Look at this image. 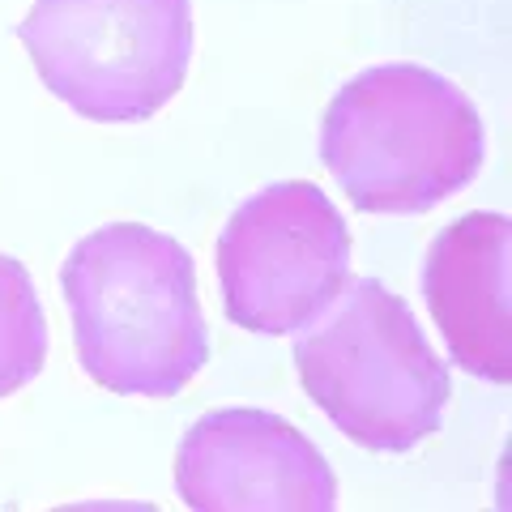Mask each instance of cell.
I'll return each mask as SVG.
<instances>
[{
  "label": "cell",
  "instance_id": "obj_1",
  "mask_svg": "<svg viewBox=\"0 0 512 512\" xmlns=\"http://www.w3.org/2000/svg\"><path fill=\"white\" fill-rule=\"evenodd\" d=\"M82 372L107 393L175 397L210 359L197 265L146 222H111L73 244L60 269Z\"/></svg>",
  "mask_w": 512,
  "mask_h": 512
},
{
  "label": "cell",
  "instance_id": "obj_2",
  "mask_svg": "<svg viewBox=\"0 0 512 512\" xmlns=\"http://www.w3.org/2000/svg\"><path fill=\"white\" fill-rule=\"evenodd\" d=\"M470 94L423 64H376L346 82L320 124V158L363 214H427L483 167Z\"/></svg>",
  "mask_w": 512,
  "mask_h": 512
},
{
  "label": "cell",
  "instance_id": "obj_3",
  "mask_svg": "<svg viewBox=\"0 0 512 512\" xmlns=\"http://www.w3.org/2000/svg\"><path fill=\"white\" fill-rule=\"evenodd\" d=\"M312 320L295 342V367L346 440L372 453H410L440 427L453 380L402 295L376 278H346Z\"/></svg>",
  "mask_w": 512,
  "mask_h": 512
},
{
  "label": "cell",
  "instance_id": "obj_4",
  "mask_svg": "<svg viewBox=\"0 0 512 512\" xmlns=\"http://www.w3.org/2000/svg\"><path fill=\"white\" fill-rule=\"evenodd\" d=\"M43 86L99 124L158 116L192 64L188 0H35L18 26Z\"/></svg>",
  "mask_w": 512,
  "mask_h": 512
},
{
  "label": "cell",
  "instance_id": "obj_5",
  "mask_svg": "<svg viewBox=\"0 0 512 512\" xmlns=\"http://www.w3.org/2000/svg\"><path fill=\"white\" fill-rule=\"evenodd\" d=\"M350 278V227L325 188L282 180L261 188L218 235L227 320L261 338L303 329Z\"/></svg>",
  "mask_w": 512,
  "mask_h": 512
},
{
  "label": "cell",
  "instance_id": "obj_6",
  "mask_svg": "<svg viewBox=\"0 0 512 512\" xmlns=\"http://www.w3.org/2000/svg\"><path fill=\"white\" fill-rule=\"evenodd\" d=\"M175 491L201 512H329L338 478L299 427L269 410L227 406L188 427Z\"/></svg>",
  "mask_w": 512,
  "mask_h": 512
},
{
  "label": "cell",
  "instance_id": "obj_7",
  "mask_svg": "<svg viewBox=\"0 0 512 512\" xmlns=\"http://www.w3.org/2000/svg\"><path fill=\"white\" fill-rule=\"evenodd\" d=\"M512 222L466 214L431 239L423 261L427 312L453 359L487 384L512 380Z\"/></svg>",
  "mask_w": 512,
  "mask_h": 512
},
{
  "label": "cell",
  "instance_id": "obj_8",
  "mask_svg": "<svg viewBox=\"0 0 512 512\" xmlns=\"http://www.w3.org/2000/svg\"><path fill=\"white\" fill-rule=\"evenodd\" d=\"M47 359V320L26 265L0 252V397L26 389Z\"/></svg>",
  "mask_w": 512,
  "mask_h": 512
}]
</instances>
